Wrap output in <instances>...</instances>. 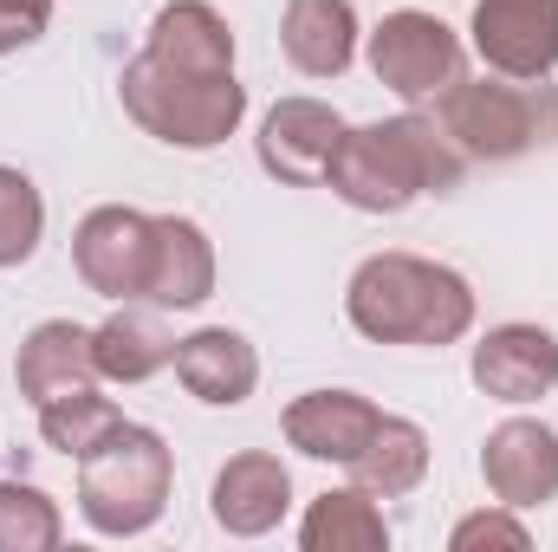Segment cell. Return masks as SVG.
<instances>
[{
	"label": "cell",
	"mask_w": 558,
	"mask_h": 552,
	"mask_svg": "<svg viewBox=\"0 0 558 552\" xmlns=\"http://www.w3.org/2000/svg\"><path fill=\"white\" fill-rule=\"evenodd\" d=\"M468 169V156L448 143V131L435 118H384V124H364L338 137V156L325 169V189L338 202H351L357 215H403L416 195H441L454 189Z\"/></svg>",
	"instance_id": "cell-1"
},
{
	"label": "cell",
	"mask_w": 558,
	"mask_h": 552,
	"mask_svg": "<svg viewBox=\"0 0 558 552\" xmlns=\"http://www.w3.org/2000/svg\"><path fill=\"white\" fill-rule=\"evenodd\" d=\"M344 312L371 345H454L474 325V286L422 254H371L351 286Z\"/></svg>",
	"instance_id": "cell-2"
},
{
	"label": "cell",
	"mask_w": 558,
	"mask_h": 552,
	"mask_svg": "<svg viewBox=\"0 0 558 552\" xmlns=\"http://www.w3.org/2000/svg\"><path fill=\"white\" fill-rule=\"evenodd\" d=\"M118 98H124V118L169 149H215L247 118V85L234 72H202L156 52H137L124 65Z\"/></svg>",
	"instance_id": "cell-3"
},
{
	"label": "cell",
	"mask_w": 558,
	"mask_h": 552,
	"mask_svg": "<svg viewBox=\"0 0 558 552\" xmlns=\"http://www.w3.org/2000/svg\"><path fill=\"white\" fill-rule=\"evenodd\" d=\"M175 488V455L156 429L118 422L85 461H78V514L105 540H137L162 520Z\"/></svg>",
	"instance_id": "cell-4"
},
{
	"label": "cell",
	"mask_w": 558,
	"mask_h": 552,
	"mask_svg": "<svg viewBox=\"0 0 558 552\" xmlns=\"http://www.w3.org/2000/svg\"><path fill=\"white\" fill-rule=\"evenodd\" d=\"M435 124L468 163H507L526 156L533 143L553 131V98L546 85H520V79H454L435 105Z\"/></svg>",
	"instance_id": "cell-5"
},
{
	"label": "cell",
	"mask_w": 558,
	"mask_h": 552,
	"mask_svg": "<svg viewBox=\"0 0 558 552\" xmlns=\"http://www.w3.org/2000/svg\"><path fill=\"white\" fill-rule=\"evenodd\" d=\"M371 72H377V85H390L410 105L441 98L461 79V39L448 20H435L422 7H397L371 33Z\"/></svg>",
	"instance_id": "cell-6"
},
{
	"label": "cell",
	"mask_w": 558,
	"mask_h": 552,
	"mask_svg": "<svg viewBox=\"0 0 558 552\" xmlns=\"http://www.w3.org/2000/svg\"><path fill=\"white\" fill-rule=\"evenodd\" d=\"M149 254H156V215L124 208V202L92 208V215L78 221V235H72V267H78V279H85L98 299H118V305L143 299V286H149Z\"/></svg>",
	"instance_id": "cell-7"
},
{
	"label": "cell",
	"mask_w": 558,
	"mask_h": 552,
	"mask_svg": "<svg viewBox=\"0 0 558 552\" xmlns=\"http://www.w3.org/2000/svg\"><path fill=\"white\" fill-rule=\"evenodd\" d=\"M474 52L487 72L546 85L558 65V0H474Z\"/></svg>",
	"instance_id": "cell-8"
},
{
	"label": "cell",
	"mask_w": 558,
	"mask_h": 552,
	"mask_svg": "<svg viewBox=\"0 0 558 552\" xmlns=\"http://www.w3.org/2000/svg\"><path fill=\"white\" fill-rule=\"evenodd\" d=\"M338 137H344V118L318 98H279L274 111L260 118V169L286 182V189H318L331 156H338Z\"/></svg>",
	"instance_id": "cell-9"
},
{
	"label": "cell",
	"mask_w": 558,
	"mask_h": 552,
	"mask_svg": "<svg viewBox=\"0 0 558 552\" xmlns=\"http://www.w3.org/2000/svg\"><path fill=\"white\" fill-rule=\"evenodd\" d=\"M481 475L500 507H546L558 501V435L533 416H507L481 442Z\"/></svg>",
	"instance_id": "cell-10"
},
{
	"label": "cell",
	"mask_w": 558,
	"mask_h": 552,
	"mask_svg": "<svg viewBox=\"0 0 558 552\" xmlns=\"http://www.w3.org/2000/svg\"><path fill=\"white\" fill-rule=\"evenodd\" d=\"M286 507H292V475H286V461L267 455V448L228 455V468H221L215 488H208V514H215V527L234 533V540L274 533L279 520H286Z\"/></svg>",
	"instance_id": "cell-11"
},
{
	"label": "cell",
	"mask_w": 558,
	"mask_h": 552,
	"mask_svg": "<svg viewBox=\"0 0 558 552\" xmlns=\"http://www.w3.org/2000/svg\"><path fill=\"white\" fill-rule=\"evenodd\" d=\"M474 384L494 404H539L558 391V338L546 325H494L474 345Z\"/></svg>",
	"instance_id": "cell-12"
},
{
	"label": "cell",
	"mask_w": 558,
	"mask_h": 552,
	"mask_svg": "<svg viewBox=\"0 0 558 552\" xmlns=\"http://www.w3.org/2000/svg\"><path fill=\"white\" fill-rule=\"evenodd\" d=\"M377 422H384V410L371 397H357V391H305L279 416V429H286V442L299 455L338 461V468H351L364 455V442L377 435Z\"/></svg>",
	"instance_id": "cell-13"
},
{
	"label": "cell",
	"mask_w": 558,
	"mask_h": 552,
	"mask_svg": "<svg viewBox=\"0 0 558 552\" xmlns=\"http://www.w3.org/2000/svg\"><path fill=\"white\" fill-rule=\"evenodd\" d=\"M175 377H182V391H189L195 404L234 410V404H247L254 384H260V351H254L241 332H228V325H202V332L175 338Z\"/></svg>",
	"instance_id": "cell-14"
},
{
	"label": "cell",
	"mask_w": 558,
	"mask_h": 552,
	"mask_svg": "<svg viewBox=\"0 0 558 552\" xmlns=\"http://www.w3.org/2000/svg\"><path fill=\"white\" fill-rule=\"evenodd\" d=\"M13 384L26 404H52L65 391H85L98 384V358H92V325L78 319H46L20 338V358H13Z\"/></svg>",
	"instance_id": "cell-15"
},
{
	"label": "cell",
	"mask_w": 558,
	"mask_h": 552,
	"mask_svg": "<svg viewBox=\"0 0 558 552\" xmlns=\"http://www.w3.org/2000/svg\"><path fill=\"white\" fill-rule=\"evenodd\" d=\"M215 292V241L202 235V221L189 215H156V254H149V305L169 312H195Z\"/></svg>",
	"instance_id": "cell-16"
},
{
	"label": "cell",
	"mask_w": 558,
	"mask_h": 552,
	"mask_svg": "<svg viewBox=\"0 0 558 552\" xmlns=\"http://www.w3.org/2000/svg\"><path fill=\"white\" fill-rule=\"evenodd\" d=\"M279 46L305 79H344L357 59V7L351 0H286Z\"/></svg>",
	"instance_id": "cell-17"
},
{
	"label": "cell",
	"mask_w": 558,
	"mask_h": 552,
	"mask_svg": "<svg viewBox=\"0 0 558 552\" xmlns=\"http://www.w3.org/2000/svg\"><path fill=\"white\" fill-rule=\"evenodd\" d=\"M92 358H98V377L105 384H143L156 371L175 364V332L156 319V312H111L105 325H92Z\"/></svg>",
	"instance_id": "cell-18"
},
{
	"label": "cell",
	"mask_w": 558,
	"mask_h": 552,
	"mask_svg": "<svg viewBox=\"0 0 558 552\" xmlns=\"http://www.w3.org/2000/svg\"><path fill=\"white\" fill-rule=\"evenodd\" d=\"M143 52L175 59V65H202V72H234V26L208 0H169L149 20Z\"/></svg>",
	"instance_id": "cell-19"
},
{
	"label": "cell",
	"mask_w": 558,
	"mask_h": 552,
	"mask_svg": "<svg viewBox=\"0 0 558 552\" xmlns=\"http://www.w3.org/2000/svg\"><path fill=\"white\" fill-rule=\"evenodd\" d=\"M299 547L305 552H384L390 547V520L377 507V494H364L357 481L338 494H318L299 520Z\"/></svg>",
	"instance_id": "cell-20"
},
{
	"label": "cell",
	"mask_w": 558,
	"mask_h": 552,
	"mask_svg": "<svg viewBox=\"0 0 558 552\" xmlns=\"http://www.w3.org/2000/svg\"><path fill=\"white\" fill-rule=\"evenodd\" d=\"M422 475H428V435H422V422H410V416H384L377 435L364 442V455L351 461V481L364 494H377V501L416 494Z\"/></svg>",
	"instance_id": "cell-21"
},
{
	"label": "cell",
	"mask_w": 558,
	"mask_h": 552,
	"mask_svg": "<svg viewBox=\"0 0 558 552\" xmlns=\"http://www.w3.org/2000/svg\"><path fill=\"white\" fill-rule=\"evenodd\" d=\"M118 422H124V410H118L111 397H98V384L39 404V435H46V448H59V455H72V461H85Z\"/></svg>",
	"instance_id": "cell-22"
},
{
	"label": "cell",
	"mask_w": 558,
	"mask_h": 552,
	"mask_svg": "<svg viewBox=\"0 0 558 552\" xmlns=\"http://www.w3.org/2000/svg\"><path fill=\"white\" fill-rule=\"evenodd\" d=\"M65 540V514L33 481H0V552H52Z\"/></svg>",
	"instance_id": "cell-23"
},
{
	"label": "cell",
	"mask_w": 558,
	"mask_h": 552,
	"mask_svg": "<svg viewBox=\"0 0 558 552\" xmlns=\"http://www.w3.org/2000/svg\"><path fill=\"white\" fill-rule=\"evenodd\" d=\"M39 235H46V202L33 176L0 163V267H26L39 254Z\"/></svg>",
	"instance_id": "cell-24"
},
{
	"label": "cell",
	"mask_w": 558,
	"mask_h": 552,
	"mask_svg": "<svg viewBox=\"0 0 558 552\" xmlns=\"http://www.w3.org/2000/svg\"><path fill=\"white\" fill-rule=\"evenodd\" d=\"M448 547H454V552H481V547L526 552V547H533V533L513 520V507H494V514H468V520L448 533Z\"/></svg>",
	"instance_id": "cell-25"
},
{
	"label": "cell",
	"mask_w": 558,
	"mask_h": 552,
	"mask_svg": "<svg viewBox=\"0 0 558 552\" xmlns=\"http://www.w3.org/2000/svg\"><path fill=\"white\" fill-rule=\"evenodd\" d=\"M46 26H52V0H0V52L46 39Z\"/></svg>",
	"instance_id": "cell-26"
}]
</instances>
